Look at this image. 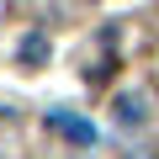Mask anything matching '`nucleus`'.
Listing matches in <instances>:
<instances>
[{
  "label": "nucleus",
  "instance_id": "nucleus-1",
  "mask_svg": "<svg viewBox=\"0 0 159 159\" xmlns=\"http://www.w3.org/2000/svg\"><path fill=\"white\" fill-rule=\"evenodd\" d=\"M48 133H58L69 143H96V127L85 117H69V111H48Z\"/></svg>",
  "mask_w": 159,
  "mask_h": 159
},
{
  "label": "nucleus",
  "instance_id": "nucleus-2",
  "mask_svg": "<svg viewBox=\"0 0 159 159\" xmlns=\"http://www.w3.org/2000/svg\"><path fill=\"white\" fill-rule=\"evenodd\" d=\"M117 122L122 127H143V96H122L117 101Z\"/></svg>",
  "mask_w": 159,
  "mask_h": 159
},
{
  "label": "nucleus",
  "instance_id": "nucleus-3",
  "mask_svg": "<svg viewBox=\"0 0 159 159\" xmlns=\"http://www.w3.org/2000/svg\"><path fill=\"white\" fill-rule=\"evenodd\" d=\"M43 58H48V37H43V32H32V37L21 43V64H43Z\"/></svg>",
  "mask_w": 159,
  "mask_h": 159
}]
</instances>
